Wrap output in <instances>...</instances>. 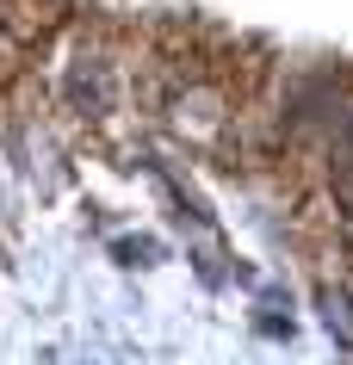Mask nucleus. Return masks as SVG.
Listing matches in <instances>:
<instances>
[{
  "label": "nucleus",
  "instance_id": "nucleus-1",
  "mask_svg": "<svg viewBox=\"0 0 353 365\" xmlns=\"http://www.w3.org/2000/svg\"><path fill=\"white\" fill-rule=\"evenodd\" d=\"M106 93H112L106 68H93V75L81 68V75H75V106H81V112H99V106H106Z\"/></svg>",
  "mask_w": 353,
  "mask_h": 365
},
{
  "label": "nucleus",
  "instance_id": "nucleus-2",
  "mask_svg": "<svg viewBox=\"0 0 353 365\" xmlns=\"http://www.w3.org/2000/svg\"><path fill=\"white\" fill-rule=\"evenodd\" d=\"M322 316H329V328H334V341L347 334V353H353V316H347V304L341 297H322Z\"/></svg>",
  "mask_w": 353,
  "mask_h": 365
}]
</instances>
